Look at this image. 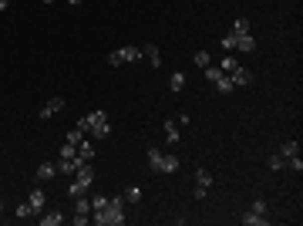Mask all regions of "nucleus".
Segmentation results:
<instances>
[{
    "mask_svg": "<svg viewBox=\"0 0 303 226\" xmlns=\"http://www.w3.org/2000/svg\"><path fill=\"white\" fill-rule=\"evenodd\" d=\"M91 223H98V226H122L125 223V196H112L105 209L91 213Z\"/></svg>",
    "mask_w": 303,
    "mask_h": 226,
    "instance_id": "obj_1",
    "label": "nucleus"
},
{
    "mask_svg": "<svg viewBox=\"0 0 303 226\" xmlns=\"http://www.w3.org/2000/svg\"><path fill=\"white\" fill-rule=\"evenodd\" d=\"M78 128L84 132V135H94V138L112 135V122H108L105 112H91V115H84V118H78Z\"/></svg>",
    "mask_w": 303,
    "mask_h": 226,
    "instance_id": "obj_2",
    "label": "nucleus"
},
{
    "mask_svg": "<svg viewBox=\"0 0 303 226\" xmlns=\"http://www.w3.org/2000/svg\"><path fill=\"white\" fill-rule=\"evenodd\" d=\"M91 182H94V166H91V162H78V169H74V182L67 186V196H71V199L84 196V189H88Z\"/></svg>",
    "mask_w": 303,
    "mask_h": 226,
    "instance_id": "obj_3",
    "label": "nucleus"
},
{
    "mask_svg": "<svg viewBox=\"0 0 303 226\" xmlns=\"http://www.w3.org/2000/svg\"><path fill=\"white\" fill-rule=\"evenodd\" d=\"M202 71H206V78H209V81L216 85V91H219V95H233V88H236V85H233V78H229V74H226L223 68H213V64H206Z\"/></svg>",
    "mask_w": 303,
    "mask_h": 226,
    "instance_id": "obj_4",
    "label": "nucleus"
},
{
    "mask_svg": "<svg viewBox=\"0 0 303 226\" xmlns=\"http://www.w3.org/2000/svg\"><path fill=\"white\" fill-rule=\"evenodd\" d=\"M138 57H142V51H138V47L125 44V47H118V51H112V54H108V64H112V68H122V64H128V61H138Z\"/></svg>",
    "mask_w": 303,
    "mask_h": 226,
    "instance_id": "obj_5",
    "label": "nucleus"
},
{
    "mask_svg": "<svg viewBox=\"0 0 303 226\" xmlns=\"http://www.w3.org/2000/svg\"><path fill=\"white\" fill-rule=\"evenodd\" d=\"M209 186H213V172L209 169H195V189H192V196H195V199H206Z\"/></svg>",
    "mask_w": 303,
    "mask_h": 226,
    "instance_id": "obj_6",
    "label": "nucleus"
},
{
    "mask_svg": "<svg viewBox=\"0 0 303 226\" xmlns=\"http://www.w3.org/2000/svg\"><path fill=\"white\" fill-rule=\"evenodd\" d=\"M229 78H233V85H236V88H246L249 81H253V71H249V68H243V64H236V68L229 71Z\"/></svg>",
    "mask_w": 303,
    "mask_h": 226,
    "instance_id": "obj_7",
    "label": "nucleus"
},
{
    "mask_svg": "<svg viewBox=\"0 0 303 226\" xmlns=\"http://www.w3.org/2000/svg\"><path fill=\"white\" fill-rule=\"evenodd\" d=\"M27 203H31L34 216H37V213H44V209H47V199H44V189H31V196H27Z\"/></svg>",
    "mask_w": 303,
    "mask_h": 226,
    "instance_id": "obj_8",
    "label": "nucleus"
},
{
    "mask_svg": "<svg viewBox=\"0 0 303 226\" xmlns=\"http://www.w3.org/2000/svg\"><path fill=\"white\" fill-rule=\"evenodd\" d=\"M94 156H98V152H94V145H91L88 138H81V142H78V152H74V159H78V162H91Z\"/></svg>",
    "mask_w": 303,
    "mask_h": 226,
    "instance_id": "obj_9",
    "label": "nucleus"
},
{
    "mask_svg": "<svg viewBox=\"0 0 303 226\" xmlns=\"http://www.w3.org/2000/svg\"><path fill=\"white\" fill-rule=\"evenodd\" d=\"M236 51H243V54H253V51H256V37H253V34L236 37Z\"/></svg>",
    "mask_w": 303,
    "mask_h": 226,
    "instance_id": "obj_10",
    "label": "nucleus"
},
{
    "mask_svg": "<svg viewBox=\"0 0 303 226\" xmlns=\"http://www.w3.org/2000/svg\"><path fill=\"white\" fill-rule=\"evenodd\" d=\"M142 54L148 57V64H152V68H162V54H158L155 44H145V47H142Z\"/></svg>",
    "mask_w": 303,
    "mask_h": 226,
    "instance_id": "obj_11",
    "label": "nucleus"
},
{
    "mask_svg": "<svg viewBox=\"0 0 303 226\" xmlns=\"http://www.w3.org/2000/svg\"><path fill=\"white\" fill-rule=\"evenodd\" d=\"M61 108H64V98H51V102L41 108V118H51V115H57Z\"/></svg>",
    "mask_w": 303,
    "mask_h": 226,
    "instance_id": "obj_12",
    "label": "nucleus"
},
{
    "mask_svg": "<svg viewBox=\"0 0 303 226\" xmlns=\"http://www.w3.org/2000/svg\"><path fill=\"white\" fill-rule=\"evenodd\" d=\"M280 156L286 159V162H290L293 156H300V138H296V142H283V145H280Z\"/></svg>",
    "mask_w": 303,
    "mask_h": 226,
    "instance_id": "obj_13",
    "label": "nucleus"
},
{
    "mask_svg": "<svg viewBox=\"0 0 303 226\" xmlns=\"http://www.w3.org/2000/svg\"><path fill=\"white\" fill-rule=\"evenodd\" d=\"M179 166H182L179 156H162V169H158V172H165V176H168V172H179Z\"/></svg>",
    "mask_w": 303,
    "mask_h": 226,
    "instance_id": "obj_14",
    "label": "nucleus"
},
{
    "mask_svg": "<svg viewBox=\"0 0 303 226\" xmlns=\"http://www.w3.org/2000/svg\"><path fill=\"white\" fill-rule=\"evenodd\" d=\"M74 216H91V199L78 196V199H74Z\"/></svg>",
    "mask_w": 303,
    "mask_h": 226,
    "instance_id": "obj_15",
    "label": "nucleus"
},
{
    "mask_svg": "<svg viewBox=\"0 0 303 226\" xmlns=\"http://www.w3.org/2000/svg\"><path fill=\"white\" fill-rule=\"evenodd\" d=\"M54 166L51 162H44V166H37V182H47V179H54Z\"/></svg>",
    "mask_w": 303,
    "mask_h": 226,
    "instance_id": "obj_16",
    "label": "nucleus"
},
{
    "mask_svg": "<svg viewBox=\"0 0 303 226\" xmlns=\"http://www.w3.org/2000/svg\"><path fill=\"white\" fill-rule=\"evenodd\" d=\"M74 169H78V159H61L57 162V172H64V176H74Z\"/></svg>",
    "mask_w": 303,
    "mask_h": 226,
    "instance_id": "obj_17",
    "label": "nucleus"
},
{
    "mask_svg": "<svg viewBox=\"0 0 303 226\" xmlns=\"http://www.w3.org/2000/svg\"><path fill=\"white\" fill-rule=\"evenodd\" d=\"M61 223H64V216L57 213V209H54V213H44V216H41V226H61Z\"/></svg>",
    "mask_w": 303,
    "mask_h": 226,
    "instance_id": "obj_18",
    "label": "nucleus"
},
{
    "mask_svg": "<svg viewBox=\"0 0 303 226\" xmlns=\"http://www.w3.org/2000/svg\"><path fill=\"white\" fill-rule=\"evenodd\" d=\"M148 169L152 172L162 169V152H158V148H148Z\"/></svg>",
    "mask_w": 303,
    "mask_h": 226,
    "instance_id": "obj_19",
    "label": "nucleus"
},
{
    "mask_svg": "<svg viewBox=\"0 0 303 226\" xmlns=\"http://www.w3.org/2000/svg\"><path fill=\"white\" fill-rule=\"evenodd\" d=\"M168 88H172V91H182V88H185V74H182V71H172V78H168Z\"/></svg>",
    "mask_w": 303,
    "mask_h": 226,
    "instance_id": "obj_20",
    "label": "nucleus"
},
{
    "mask_svg": "<svg viewBox=\"0 0 303 226\" xmlns=\"http://www.w3.org/2000/svg\"><path fill=\"white\" fill-rule=\"evenodd\" d=\"M233 34H236V37H246V34H249V21H246V17H236Z\"/></svg>",
    "mask_w": 303,
    "mask_h": 226,
    "instance_id": "obj_21",
    "label": "nucleus"
},
{
    "mask_svg": "<svg viewBox=\"0 0 303 226\" xmlns=\"http://www.w3.org/2000/svg\"><path fill=\"white\" fill-rule=\"evenodd\" d=\"M243 223H246V226H266L269 219H266V216H256V213H243Z\"/></svg>",
    "mask_w": 303,
    "mask_h": 226,
    "instance_id": "obj_22",
    "label": "nucleus"
},
{
    "mask_svg": "<svg viewBox=\"0 0 303 226\" xmlns=\"http://www.w3.org/2000/svg\"><path fill=\"white\" fill-rule=\"evenodd\" d=\"M165 138H168V142H179V122H165Z\"/></svg>",
    "mask_w": 303,
    "mask_h": 226,
    "instance_id": "obj_23",
    "label": "nucleus"
},
{
    "mask_svg": "<svg viewBox=\"0 0 303 226\" xmlns=\"http://www.w3.org/2000/svg\"><path fill=\"white\" fill-rule=\"evenodd\" d=\"M122 196H125V203H138V199H142V189H138V186H128Z\"/></svg>",
    "mask_w": 303,
    "mask_h": 226,
    "instance_id": "obj_24",
    "label": "nucleus"
},
{
    "mask_svg": "<svg viewBox=\"0 0 303 226\" xmlns=\"http://www.w3.org/2000/svg\"><path fill=\"white\" fill-rule=\"evenodd\" d=\"M81 138H84V132H81L78 125H74V128H71V132H67V138H64V142H71V145H78Z\"/></svg>",
    "mask_w": 303,
    "mask_h": 226,
    "instance_id": "obj_25",
    "label": "nucleus"
},
{
    "mask_svg": "<svg viewBox=\"0 0 303 226\" xmlns=\"http://www.w3.org/2000/svg\"><path fill=\"white\" fill-rule=\"evenodd\" d=\"M31 216H34L31 203H21V206H17V219H31Z\"/></svg>",
    "mask_w": 303,
    "mask_h": 226,
    "instance_id": "obj_26",
    "label": "nucleus"
},
{
    "mask_svg": "<svg viewBox=\"0 0 303 226\" xmlns=\"http://www.w3.org/2000/svg\"><path fill=\"white\" fill-rule=\"evenodd\" d=\"M283 166H286V159H283L280 152H273V156H269V169H283Z\"/></svg>",
    "mask_w": 303,
    "mask_h": 226,
    "instance_id": "obj_27",
    "label": "nucleus"
},
{
    "mask_svg": "<svg viewBox=\"0 0 303 226\" xmlns=\"http://www.w3.org/2000/svg\"><path fill=\"white\" fill-rule=\"evenodd\" d=\"M105 206H108V196H94V199H91V213H98Z\"/></svg>",
    "mask_w": 303,
    "mask_h": 226,
    "instance_id": "obj_28",
    "label": "nucleus"
},
{
    "mask_svg": "<svg viewBox=\"0 0 303 226\" xmlns=\"http://www.w3.org/2000/svg\"><path fill=\"white\" fill-rule=\"evenodd\" d=\"M249 213H256V216H266V203H263V199H253V206H249Z\"/></svg>",
    "mask_w": 303,
    "mask_h": 226,
    "instance_id": "obj_29",
    "label": "nucleus"
},
{
    "mask_svg": "<svg viewBox=\"0 0 303 226\" xmlns=\"http://www.w3.org/2000/svg\"><path fill=\"white\" fill-rule=\"evenodd\" d=\"M74 152H78V145H71V142L61 145V159H74Z\"/></svg>",
    "mask_w": 303,
    "mask_h": 226,
    "instance_id": "obj_30",
    "label": "nucleus"
},
{
    "mask_svg": "<svg viewBox=\"0 0 303 226\" xmlns=\"http://www.w3.org/2000/svg\"><path fill=\"white\" fill-rule=\"evenodd\" d=\"M223 47H226V51H236V34H233V31L223 37Z\"/></svg>",
    "mask_w": 303,
    "mask_h": 226,
    "instance_id": "obj_31",
    "label": "nucleus"
},
{
    "mask_svg": "<svg viewBox=\"0 0 303 226\" xmlns=\"http://www.w3.org/2000/svg\"><path fill=\"white\" fill-rule=\"evenodd\" d=\"M219 68H223V71H226V74H229V71H233V68H236V57H223V64H219Z\"/></svg>",
    "mask_w": 303,
    "mask_h": 226,
    "instance_id": "obj_32",
    "label": "nucleus"
},
{
    "mask_svg": "<svg viewBox=\"0 0 303 226\" xmlns=\"http://www.w3.org/2000/svg\"><path fill=\"white\" fill-rule=\"evenodd\" d=\"M195 64H199V68H206V64H209V54H206V51H199V54H195Z\"/></svg>",
    "mask_w": 303,
    "mask_h": 226,
    "instance_id": "obj_33",
    "label": "nucleus"
},
{
    "mask_svg": "<svg viewBox=\"0 0 303 226\" xmlns=\"http://www.w3.org/2000/svg\"><path fill=\"white\" fill-rule=\"evenodd\" d=\"M71 223H74V226H84V223H91V216H71Z\"/></svg>",
    "mask_w": 303,
    "mask_h": 226,
    "instance_id": "obj_34",
    "label": "nucleus"
},
{
    "mask_svg": "<svg viewBox=\"0 0 303 226\" xmlns=\"http://www.w3.org/2000/svg\"><path fill=\"white\" fill-rule=\"evenodd\" d=\"M0 11H7V0H0Z\"/></svg>",
    "mask_w": 303,
    "mask_h": 226,
    "instance_id": "obj_35",
    "label": "nucleus"
},
{
    "mask_svg": "<svg viewBox=\"0 0 303 226\" xmlns=\"http://www.w3.org/2000/svg\"><path fill=\"white\" fill-rule=\"evenodd\" d=\"M41 4H54V0H41Z\"/></svg>",
    "mask_w": 303,
    "mask_h": 226,
    "instance_id": "obj_36",
    "label": "nucleus"
},
{
    "mask_svg": "<svg viewBox=\"0 0 303 226\" xmlns=\"http://www.w3.org/2000/svg\"><path fill=\"white\" fill-rule=\"evenodd\" d=\"M0 213H4V199H0Z\"/></svg>",
    "mask_w": 303,
    "mask_h": 226,
    "instance_id": "obj_37",
    "label": "nucleus"
},
{
    "mask_svg": "<svg viewBox=\"0 0 303 226\" xmlns=\"http://www.w3.org/2000/svg\"><path fill=\"white\" fill-rule=\"evenodd\" d=\"M67 4H81V0H67Z\"/></svg>",
    "mask_w": 303,
    "mask_h": 226,
    "instance_id": "obj_38",
    "label": "nucleus"
}]
</instances>
